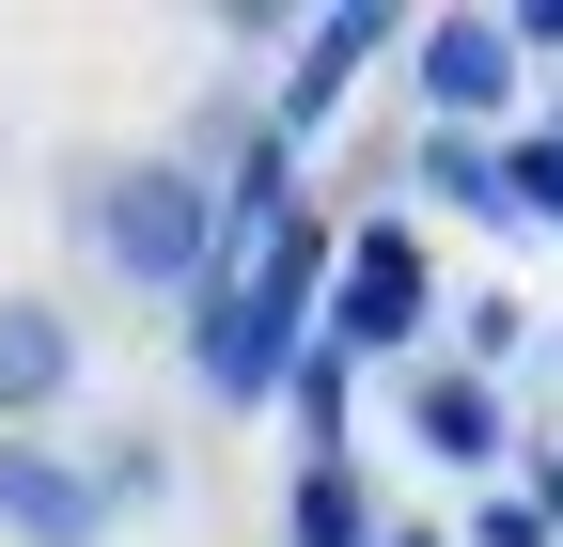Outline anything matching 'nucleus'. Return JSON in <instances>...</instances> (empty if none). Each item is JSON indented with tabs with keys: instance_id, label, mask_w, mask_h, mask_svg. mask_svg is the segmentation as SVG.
Segmentation results:
<instances>
[{
	"instance_id": "obj_1",
	"label": "nucleus",
	"mask_w": 563,
	"mask_h": 547,
	"mask_svg": "<svg viewBox=\"0 0 563 547\" xmlns=\"http://www.w3.org/2000/svg\"><path fill=\"white\" fill-rule=\"evenodd\" d=\"M63 220H79V250L110 282H141V298H203L220 282V188L188 157H95L63 188Z\"/></svg>"
},
{
	"instance_id": "obj_10",
	"label": "nucleus",
	"mask_w": 563,
	"mask_h": 547,
	"mask_svg": "<svg viewBox=\"0 0 563 547\" xmlns=\"http://www.w3.org/2000/svg\"><path fill=\"white\" fill-rule=\"evenodd\" d=\"M282 406H298V438H313V454H344V406H361V360H344V345H298V360H282Z\"/></svg>"
},
{
	"instance_id": "obj_3",
	"label": "nucleus",
	"mask_w": 563,
	"mask_h": 547,
	"mask_svg": "<svg viewBox=\"0 0 563 547\" xmlns=\"http://www.w3.org/2000/svg\"><path fill=\"white\" fill-rule=\"evenodd\" d=\"M376 47H407V16H391V0H329V16H298V47H282V94H266V142L298 157L313 125L361 94V63H376Z\"/></svg>"
},
{
	"instance_id": "obj_7",
	"label": "nucleus",
	"mask_w": 563,
	"mask_h": 547,
	"mask_svg": "<svg viewBox=\"0 0 563 547\" xmlns=\"http://www.w3.org/2000/svg\"><path fill=\"white\" fill-rule=\"evenodd\" d=\"M79 391V313L63 298H0V438H32Z\"/></svg>"
},
{
	"instance_id": "obj_15",
	"label": "nucleus",
	"mask_w": 563,
	"mask_h": 547,
	"mask_svg": "<svg viewBox=\"0 0 563 547\" xmlns=\"http://www.w3.org/2000/svg\"><path fill=\"white\" fill-rule=\"evenodd\" d=\"M501 32H517V63H548V47H563V0H517Z\"/></svg>"
},
{
	"instance_id": "obj_11",
	"label": "nucleus",
	"mask_w": 563,
	"mask_h": 547,
	"mask_svg": "<svg viewBox=\"0 0 563 547\" xmlns=\"http://www.w3.org/2000/svg\"><path fill=\"white\" fill-rule=\"evenodd\" d=\"M517 345H532V298H517V282H470V298H454V360H470V376H501Z\"/></svg>"
},
{
	"instance_id": "obj_13",
	"label": "nucleus",
	"mask_w": 563,
	"mask_h": 547,
	"mask_svg": "<svg viewBox=\"0 0 563 547\" xmlns=\"http://www.w3.org/2000/svg\"><path fill=\"white\" fill-rule=\"evenodd\" d=\"M470 547H563V532H548V516L501 485V501H470Z\"/></svg>"
},
{
	"instance_id": "obj_14",
	"label": "nucleus",
	"mask_w": 563,
	"mask_h": 547,
	"mask_svg": "<svg viewBox=\"0 0 563 547\" xmlns=\"http://www.w3.org/2000/svg\"><path fill=\"white\" fill-rule=\"evenodd\" d=\"M95 485H110V516H125V501H157V485H173V454H157V438H125V454L95 469Z\"/></svg>"
},
{
	"instance_id": "obj_12",
	"label": "nucleus",
	"mask_w": 563,
	"mask_h": 547,
	"mask_svg": "<svg viewBox=\"0 0 563 547\" xmlns=\"http://www.w3.org/2000/svg\"><path fill=\"white\" fill-rule=\"evenodd\" d=\"M501 220H548V235H563V142H548V125L501 142Z\"/></svg>"
},
{
	"instance_id": "obj_4",
	"label": "nucleus",
	"mask_w": 563,
	"mask_h": 547,
	"mask_svg": "<svg viewBox=\"0 0 563 547\" xmlns=\"http://www.w3.org/2000/svg\"><path fill=\"white\" fill-rule=\"evenodd\" d=\"M407 79H422V125H470V142H485L532 63H517L501 16H407Z\"/></svg>"
},
{
	"instance_id": "obj_16",
	"label": "nucleus",
	"mask_w": 563,
	"mask_h": 547,
	"mask_svg": "<svg viewBox=\"0 0 563 547\" xmlns=\"http://www.w3.org/2000/svg\"><path fill=\"white\" fill-rule=\"evenodd\" d=\"M517 501H532V516H548V532H563V438H548V454H532V485H517Z\"/></svg>"
},
{
	"instance_id": "obj_8",
	"label": "nucleus",
	"mask_w": 563,
	"mask_h": 547,
	"mask_svg": "<svg viewBox=\"0 0 563 547\" xmlns=\"http://www.w3.org/2000/svg\"><path fill=\"white\" fill-rule=\"evenodd\" d=\"M376 485H361V454H298V485H282V547H376Z\"/></svg>"
},
{
	"instance_id": "obj_17",
	"label": "nucleus",
	"mask_w": 563,
	"mask_h": 547,
	"mask_svg": "<svg viewBox=\"0 0 563 547\" xmlns=\"http://www.w3.org/2000/svg\"><path fill=\"white\" fill-rule=\"evenodd\" d=\"M376 547H439V532H422V516H391V532H376Z\"/></svg>"
},
{
	"instance_id": "obj_18",
	"label": "nucleus",
	"mask_w": 563,
	"mask_h": 547,
	"mask_svg": "<svg viewBox=\"0 0 563 547\" xmlns=\"http://www.w3.org/2000/svg\"><path fill=\"white\" fill-rule=\"evenodd\" d=\"M548 142H563V125H548Z\"/></svg>"
},
{
	"instance_id": "obj_6",
	"label": "nucleus",
	"mask_w": 563,
	"mask_h": 547,
	"mask_svg": "<svg viewBox=\"0 0 563 547\" xmlns=\"http://www.w3.org/2000/svg\"><path fill=\"white\" fill-rule=\"evenodd\" d=\"M407 438L439 469H501L517 454V406H501V376H470V360H407Z\"/></svg>"
},
{
	"instance_id": "obj_5",
	"label": "nucleus",
	"mask_w": 563,
	"mask_h": 547,
	"mask_svg": "<svg viewBox=\"0 0 563 547\" xmlns=\"http://www.w3.org/2000/svg\"><path fill=\"white\" fill-rule=\"evenodd\" d=\"M0 532L16 547H110V485L63 438H0Z\"/></svg>"
},
{
	"instance_id": "obj_2",
	"label": "nucleus",
	"mask_w": 563,
	"mask_h": 547,
	"mask_svg": "<svg viewBox=\"0 0 563 547\" xmlns=\"http://www.w3.org/2000/svg\"><path fill=\"white\" fill-rule=\"evenodd\" d=\"M422 313H439V266H422V235H407V220H361V235L329 250L313 345H344V360H407V345H422Z\"/></svg>"
},
{
	"instance_id": "obj_9",
	"label": "nucleus",
	"mask_w": 563,
	"mask_h": 547,
	"mask_svg": "<svg viewBox=\"0 0 563 547\" xmlns=\"http://www.w3.org/2000/svg\"><path fill=\"white\" fill-rule=\"evenodd\" d=\"M407 188H439L454 220H501V142H470V125H422V142H407Z\"/></svg>"
}]
</instances>
